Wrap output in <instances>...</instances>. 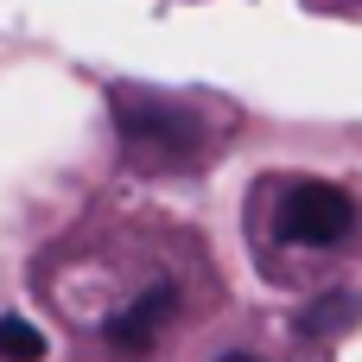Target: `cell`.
<instances>
[{
    "mask_svg": "<svg viewBox=\"0 0 362 362\" xmlns=\"http://www.w3.org/2000/svg\"><path fill=\"white\" fill-rule=\"evenodd\" d=\"M108 108H115V134H121L127 159L146 165V172H159V165H185V159L204 146V121H197L185 102H172V95H153V89H115Z\"/></svg>",
    "mask_w": 362,
    "mask_h": 362,
    "instance_id": "obj_1",
    "label": "cell"
},
{
    "mask_svg": "<svg viewBox=\"0 0 362 362\" xmlns=\"http://www.w3.org/2000/svg\"><path fill=\"white\" fill-rule=\"evenodd\" d=\"M356 223H362L356 197L331 178H293L280 197V235L299 248H337L356 235Z\"/></svg>",
    "mask_w": 362,
    "mask_h": 362,
    "instance_id": "obj_2",
    "label": "cell"
},
{
    "mask_svg": "<svg viewBox=\"0 0 362 362\" xmlns=\"http://www.w3.org/2000/svg\"><path fill=\"white\" fill-rule=\"evenodd\" d=\"M172 312H178V293L159 280V286H146V293H140L127 312H115V318L102 325V337H108L121 356H146V350L159 344V331L172 325Z\"/></svg>",
    "mask_w": 362,
    "mask_h": 362,
    "instance_id": "obj_3",
    "label": "cell"
},
{
    "mask_svg": "<svg viewBox=\"0 0 362 362\" xmlns=\"http://www.w3.org/2000/svg\"><path fill=\"white\" fill-rule=\"evenodd\" d=\"M362 318V293H331V299H312L299 312V331L305 337H331V331H350Z\"/></svg>",
    "mask_w": 362,
    "mask_h": 362,
    "instance_id": "obj_4",
    "label": "cell"
},
{
    "mask_svg": "<svg viewBox=\"0 0 362 362\" xmlns=\"http://www.w3.org/2000/svg\"><path fill=\"white\" fill-rule=\"evenodd\" d=\"M38 356H45V337L25 318H0V362H38Z\"/></svg>",
    "mask_w": 362,
    "mask_h": 362,
    "instance_id": "obj_5",
    "label": "cell"
},
{
    "mask_svg": "<svg viewBox=\"0 0 362 362\" xmlns=\"http://www.w3.org/2000/svg\"><path fill=\"white\" fill-rule=\"evenodd\" d=\"M216 362H261V356H248V350H229V356H216Z\"/></svg>",
    "mask_w": 362,
    "mask_h": 362,
    "instance_id": "obj_6",
    "label": "cell"
}]
</instances>
